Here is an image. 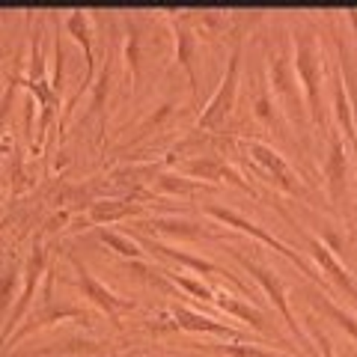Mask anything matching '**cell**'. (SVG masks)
I'll return each instance as SVG.
<instances>
[{"instance_id":"21","label":"cell","mask_w":357,"mask_h":357,"mask_svg":"<svg viewBox=\"0 0 357 357\" xmlns=\"http://www.w3.org/2000/svg\"><path fill=\"white\" fill-rule=\"evenodd\" d=\"M203 188V182H194V178H182V176H158V185L155 191L161 194H194Z\"/></svg>"},{"instance_id":"6","label":"cell","mask_w":357,"mask_h":357,"mask_svg":"<svg viewBox=\"0 0 357 357\" xmlns=\"http://www.w3.org/2000/svg\"><path fill=\"white\" fill-rule=\"evenodd\" d=\"M72 265H75V271H77V283H81V289H84V295L93 301L96 307H102L110 319H119V312L122 310H131V301H126V298H116L110 289H105L102 283L93 277V271L81 262V259H72Z\"/></svg>"},{"instance_id":"3","label":"cell","mask_w":357,"mask_h":357,"mask_svg":"<svg viewBox=\"0 0 357 357\" xmlns=\"http://www.w3.org/2000/svg\"><path fill=\"white\" fill-rule=\"evenodd\" d=\"M45 265H48V253H45L42 241H33L30 259H27V265H24V286H21L18 301H15L13 312H9V319H6V325H3V333H0V345H6L9 337H13V328H18L21 321H24L27 310H30V304H33V295H36V286H39L42 274H45Z\"/></svg>"},{"instance_id":"24","label":"cell","mask_w":357,"mask_h":357,"mask_svg":"<svg viewBox=\"0 0 357 357\" xmlns=\"http://www.w3.org/2000/svg\"><path fill=\"white\" fill-rule=\"evenodd\" d=\"M316 304H319L321 310H325V312H328V316H331L333 321H337V325H342V328H345V331H349V333H351V337L357 340V321H354V319L349 316V312H342V310H340L337 304H331V301H328V298H321V295L316 298Z\"/></svg>"},{"instance_id":"25","label":"cell","mask_w":357,"mask_h":357,"mask_svg":"<svg viewBox=\"0 0 357 357\" xmlns=\"http://www.w3.org/2000/svg\"><path fill=\"white\" fill-rule=\"evenodd\" d=\"M170 280L176 286H182L185 292H191L194 298H203V301H215V292H211L208 286H203L199 280H194V277H185V274H170Z\"/></svg>"},{"instance_id":"29","label":"cell","mask_w":357,"mask_h":357,"mask_svg":"<svg viewBox=\"0 0 357 357\" xmlns=\"http://www.w3.org/2000/svg\"><path fill=\"white\" fill-rule=\"evenodd\" d=\"M66 218H69V215H66V211H60V215H54V218L48 220V227H45V229H48V232L60 229V223H66Z\"/></svg>"},{"instance_id":"10","label":"cell","mask_w":357,"mask_h":357,"mask_svg":"<svg viewBox=\"0 0 357 357\" xmlns=\"http://www.w3.org/2000/svg\"><path fill=\"white\" fill-rule=\"evenodd\" d=\"M66 30H69V36H75V42L84 45V57H86V77H84V86L77 89V96H84V89L93 86L96 81V60H93V27H89V15L86 13H72L66 18ZM75 96V98H77ZM75 105V102H72Z\"/></svg>"},{"instance_id":"17","label":"cell","mask_w":357,"mask_h":357,"mask_svg":"<svg viewBox=\"0 0 357 357\" xmlns=\"http://www.w3.org/2000/svg\"><path fill=\"white\" fill-rule=\"evenodd\" d=\"M131 215H137V206L119 203V199H102V203L89 206V220L93 223H114V220L131 218Z\"/></svg>"},{"instance_id":"27","label":"cell","mask_w":357,"mask_h":357,"mask_svg":"<svg viewBox=\"0 0 357 357\" xmlns=\"http://www.w3.org/2000/svg\"><path fill=\"white\" fill-rule=\"evenodd\" d=\"M253 114H256V119H262L265 126H274V122H277V116H274V102H271V96H268L265 86L259 89V96H256Z\"/></svg>"},{"instance_id":"28","label":"cell","mask_w":357,"mask_h":357,"mask_svg":"<svg viewBox=\"0 0 357 357\" xmlns=\"http://www.w3.org/2000/svg\"><path fill=\"white\" fill-rule=\"evenodd\" d=\"M15 268L9 265L3 274H0V316L6 312V307H9V298H13V289H15Z\"/></svg>"},{"instance_id":"13","label":"cell","mask_w":357,"mask_h":357,"mask_svg":"<svg viewBox=\"0 0 357 357\" xmlns=\"http://www.w3.org/2000/svg\"><path fill=\"white\" fill-rule=\"evenodd\" d=\"M170 319H173V325L182 328V331H206V333H223V337H236V331H232V328L220 325V321L208 319V316H199V312H191V310H185V307H173L170 310Z\"/></svg>"},{"instance_id":"5","label":"cell","mask_w":357,"mask_h":357,"mask_svg":"<svg viewBox=\"0 0 357 357\" xmlns=\"http://www.w3.org/2000/svg\"><path fill=\"white\" fill-rule=\"evenodd\" d=\"M206 215H211V218H218L220 223H227V227H236V229H241V232H248V236H253V238H259L262 244H268V248L280 250V253L286 256V259H292V262H295V265L301 268V271H304V274H310V277H312V271H310V265H307L304 259H301V256H298L295 250H289V248H286V244H283L280 238L268 236V232H265V229H259V227H256V223H250L248 218H241V215H238V211H232V208H220V206H208V208H206Z\"/></svg>"},{"instance_id":"19","label":"cell","mask_w":357,"mask_h":357,"mask_svg":"<svg viewBox=\"0 0 357 357\" xmlns=\"http://www.w3.org/2000/svg\"><path fill=\"white\" fill-rule=\"evenodd\" d=\"M143 33L137 24H131L128 21V39H126V63H128V72H131V84L137 86L140 84V57H143Z\"/></svg>"},{"instance_id":"16","label":"cell","mask_w":357,"mask_h":357,"mask_svg":"<svg viewBox=\"0 0 357 357\" xmlns=\"http://www.w3.org/2000/svg\"><path fill=\"white\" fill-rule=\"evenodd\" d=\"M146 248L158 250L161 256H167V259H176L178 265H188V268H194L197 274H227V271H223V268H218L215 262H208V259H199V256H191V253H185V250H173V248H164V244H155V241H146Z\"/></svg>"},{"instance_id":"20","label":"cell","mask_w":357,"mask_h":357,"mask_svg":"<svg viewBox=\"0 0 357 357\" xmlns=\"http://www.w3.org/2000/svg\"><path fill=\"white\" fill-rule=\"evenodd\" d=\"M218 301V307L223 310V312H229V316H238V319H244V321H250V325L256 328V331H265V316L259 310H253L250 304H244V301H238V298H215Z\"/></svg>"},{"instance_id":"8","label":"cell","mask_w":357,"mask_h":357,"mask_svg":"<svg viewBox=\"0 0 357 357\" xmlns=\"http://www.w3.org/2000/svg\"><path fill=\"white\" fill-rule=\"evenodd\" d=\"M244 146H248V152L265 167L268 176H274V178H277V185H280L283 191H289V194H304V188H301L298 176L292 173V167H289L274 149H268L265 143H256V140H248Z\"/></svg>"},{"instance_id":"26","label":"cell","mask_w":357,"mask_h":357,"mask_svg":"<svg viewBox=\"0 0 357 357\" xmlns=\"http://www.w3.org/2000/svg\"><path fill=\"white\" fill-rule=\"evenodd\" d=\"M107 86H110V66H105V72H102V77H98V84H96V89H93V114H98L105 119V98H107Z\"/></svg>"},{"instance_id":"9","label":"cell","mask_w":357,"mask_h":357,"mask_svg":"<svg viewBox=\"0 0 357 357\" xmlns=\"http://www.w3.org/2000/svg\"><path fill=\"white\" fill-rule=\"evenodd\" d=\"M182 170L191 173V176H199V178H211V182H223V178H227V182L244 188V191H250V185L244 182L236 167L227 164L223 158H218V155H203V158H194V161L182 164Z\"/></svg>"},{"instance_id":"15","label":"cell","mask_w":357,"mask_h":357,"mask_svg":"<svg viewBox=\"0 0 357 357\" xmlns=\"http://www.w3.org/2000/svg\"><path fill=\"white\" fill-rule=\"evenodd\" d=\"M194 51H197V42H194V33L188 27H176V57L178 63L185 66L188 72V84H191V93L197 98V69H194Z\"/></svg>"},{"instance_id":"18","label":"cell","mask_w":357,"mask_h":357,"mask_svg":"<svg viewBox=\"0 0 357 357\" xmlns=\"http://www.w3.org/2000/svg\"><path fill=\"white\" fill-rule=\"evenodd\" d=\"M143 229H155V232H167V236H176V238H197L203 227H197L191 220H176V218H158V220H149L143 223Z\"/></svg>"},{"instance_id":"4","label":"cell","mask_w":357,"mask_h":357,"mask_svg":"<svg viewBox=\"0 0 357 357\" xmlns=\"http://www.w3.org/2000/svg\"><path fill=\"white\" fill-rule=\"evenodd\" d=\"M238 66H241V48L232 51L229 57V66H227V75H223V81L218 86V93L208 98L206 110L199 114L197 119V128H215L220 126L223 119H227V114L232 110V105H236V89H238Z\"/></svg>"},{"instance_id":"7","label":"cell","mask_w":357,"mask_h":357,"mask_svg":"<svg viewBox=\"0 0 357 357\" xmlns=\"http://www.w3.org/2000/svg\"><path fill=\"white\" fill-rule=\"evenodd\" d=\"M236 259L248 268V271L256 277V280H259V286L265 289L268 292V298L274 301V307L280 310V316L286 319V325H289V331L295 333L298 337V321H295V316H292V310H289V301H286V289H283V283H280V277H274L271 271H268V268H262L259 262H253L250 256H241V253H236Z\"/></svg>"},{"instance_id":"11","label":"cell","mask_w":357,"mask_h":357,"mask_svg":"<svg viewBox=\"0 0 357 357\" xmlns=\"http://www.w3.org/2000/svg\"><path fill=\"white\" fill-rule=\"evenodd\" d=\"M75 316H84V310H77V307H51V277H48L42 307L30 316V325L18 328V333H13V340H9V342H18L21 337H27V333H33V331L42 328V325H51V321H60V319H75ZM84 319H86V316H84Z\"/></svg>"},{"instance_id":"23","label":"cell","mask_w":357,"mask_h":357,"mask_svg":"<svg viewBox=\"0 0 357 357\" xmlns=\"http://www.w3.org/2000/svg\"><path fill=\"white\" fill-rule=\"evenodd\" d=\"M333 107H337V116H340V126L345 128L349 137H354V119H351V107H349V98H345V89L337 81V93H333Z\"/></svg>"},{"instance_id":"2","label":"cell","mask_w":357,"mask_h":357,"mask_svg":"<svg viewBox=\"0 0 357 357\" xmlns=\"http://www.w3.org/2000/svg\"><path fill=\"white\" fill-rule=\"evenodd\" d=\"M268 72H271V86L280 107L289 114V119L295 126H304V105H301V89H298V77L292 69V57L286 51H274L268 57Z\"/></svg>"},{"instance_id":"22","label":"cell","mask_w":357,"mask_h":357,"mask_svg":"<svg viewBox=\"0 0 357 357\" xmlns=\"http://www.w3.org/2000/svg\"><path fill=\"white\" fill-rule=\"evenodd\" d=\"M102 241L107 244L110 250H116L119 256H128V259H140L143 256V250L134 244L131 238H126V236H119V232H110V229H102Z\"/></svg>"},{"instance_id":"14","label":"cell","mask_w":357,"mask_h":357,"mask_svg":"<svg viewBox=\"0 0 357 357\" xmlns=\"http://www.w3.org/2000/svg\"><path fill=\"white\" fill-rule=\"evenodd\" d=\"M310 250H312V256H316V262L325 268V271L331 274V280H337L345 292H349L351 298H357V286H354V280L349 277V271H345V268L337 262V256H333L325 244H321L319 238H310Z\"/></svg>"},{"instance_id":"12","label":"cell","mask_w":357,"mask_h":357,"mask_svg":"<svg viewBox=\"0 0 357 357\" xmlns=\"http://www.w3.org/2000/svg\"><path fill=\"white\" fill-rule=\"evenodd\" d=\"M325 176H328V188H331L333 203H340L342 194H345V149H342L340 134H331V152H328V161H325Z\"/></svg>"},{"instance_id":"1","label":"cell","mask_w":357,"mask_h":357,"mask_svg":"<svg viewBox=\"0 0 357 357\" xmlns=\"http://www.w3.org/2000/svg\"><path fill=\"white\" fill-rule=\"evenodd\" d=\"M295 72L298 81L307 89V107L316 126H321V60H319V48L312 42L310 33H295Z\"/></svg>"}]
</instances>
